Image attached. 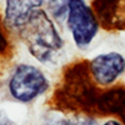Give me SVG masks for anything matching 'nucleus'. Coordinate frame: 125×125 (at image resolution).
Instances as JSON below:
<instances>
[{"label": "nucleus", "mask_w": 125, "mask_h": 125, "mask_svg": "<svg viewBox=\"0 0 125 125\" xmlns=\"http://www.w3.org/2000/svg\"><path fill=\"white\" fill-rule=\"evenodd\" d=\"M16 34L23 40L30 55L43 64L54 60L64 46L55 24L41 8L30 15Z\"/></svg>", "instance_id": "nucleus-2"}, {"label": "nucleus", "mask_w": 125, "mask_h": 125, "mask_svg": "<svg viewBox=\"0 0 125 125\" xmlns=\"http://www.w3.org/2000/svg\"><path fill=\"white\" fill-rule=\"evenodd\" d=\"M0 125H14V121L3 110H0Z\"/></svg>", "instance_id": "nucleus-12"}, {"label": "nucleus", "mask_w": 125, "mask_h": 125, "mask_svg": "<svg viewBox=\"0 0 125 125\" xmlns=\"http://www.w3.org/2000/svg\"><path fill=\"white\" fill-rule=\"evenodd\" d=\"M50 86L48 78L31 64H18L8 80L9 95L14 100L29 104L44 95Z\"/></svg>", "instance_id": "nucleus-3"}, {"label": "nucleus", "mask_w": 125, "mask_h": 125, "mask_svg": "<svg viewBox=\"0 0 125 125\" xmlns=\"http://www.w3.org/2000/svg\"><path fill=\"white\" fill-rule=\"evenodd\" d=\"M104 125H123L119 120H109V121H106Z\"/></svg>", "instance_id": "nucleus-13"}, {"label": "nucleus", "mask_w": 125, "mask_h": 125, "mask_svg": "<svg viewBox=\"0 0 125 125\" xmlns=\"http://www.w3.org/2000/svg\"><path fill=\"white\" fill-rule=\"evenodd\" d=\"M100 28L106 31L125 30V0H91Z\"/></svg>", "instance_id": "nucleus-6"}, {"label": "nucleus", "mask_w": 125, "mask_h": 125, "mask_svg": "<svg viewBox=\"0 0 125 125\" xmlns=\"http://www.w3.org/2000/svg\"><path fill=\"white\" fill-rule=\"evenodd\" d=\"M11 41H10L9 31L4 25L3 16L0 15V59H6L11 55Z\"/></svg>", "instance_id": "nucleus-11"}, {"label": "nucleus", "mask_w": 125, "mask_h": 125, "mask_svg": "<svg viewBox=\"0 0 125 125\" xmlns=\"http://www.w3.org/2000/svg\"><path fill=\"white\" fill-rule=\"evenodd\" d=\"M48 11L56 20L66 18L71 0H44Z\"/></svg>", "instance_id": "nucleus-10"}, {"label": "nucleus", "mask_w": 125, "mask_h": 125, "mask_svg": "<svg viewBox=\"0 0 125 125\" xmlns=\"http://www.w3.org/2000/svg\"><path fill=\"white\" fill-rule=\"evenodd\" d=\"M93 79L99 86L109 88L125 71V58L119 53L99 54L89 61Z\"/></svg>", "instance_id": "nucleus-5"}, {"label": "nucleus", "mask_w": 125, "mask_h": 125, "mask_svg": "<svg viewBox=\"0 0 125 125\" xmlns=\"http://www.w3.org/2000/svg\"><path fill=\"white\" fill-rule=\"evenodd\" d=\"M101 93L93 79L89 61L76 60L68 64L61 73L49 103L56 111L98 116L96 105Z\"/></svg>", "instance_id": "nucleus-1"}, {"label": "nucleus", "mask_w": 125, "mask_h": 125, "mask_svg": "<svg viewBox=\"0 0 125 125\" xmlns=\"http://www.w3.org/2000/svg\"><path fill=\"white\" fill-rule=\"evenodd\" d=\"M96 111L98 116H115L125 125V86L115 85L101 90Z\"/></svg>", "instance_id": "nucleus-8"}, {"label": "nucleus", "mask_w": 125, "mask_h": 125, "mask_svg": "<svg viewBox=\"0 0 125 125\" xmlns=\"http://www.w3.org/2000/svg\"><path fill=\"white\" fill-rule=\"evenodd\" d=\"M66 24L75 45L80 49H85L93 43L100 28L93 8L84 0H71L66 15Z\"/></svg>", "instance_id": "nucleus-4"}, {"label": "nucleus", "mask_w": 125, "mask_h": 125, "mask_svg": "<svg viewBox=\"0 0 125 125\" xmlns=\"http://www.w3.org/2000/svg\"><path fill=\"white\" fill-rule=\"evenodd\" d=\"M44 0H5L3 21L9 33H18L30 15L40 9Z\"/></svg>", "instance_id": "nucleus-7"}, {"label": "nucleus", "mask_w": 125, "mask_h": 125, "mask_svg": "<svg viewBox=\"0 0 125 125\" xmlns=\"http://www.w3.org/2000/svg\"><path fill=\"white\" fill-rule=\"evenodd\" d=\"M46 125H98V124L93 116L70 114V115H65L64 118L50 120L49 123H46Z\"/></svg>", "instance_id": "nucleus-9"}]
</instances>
